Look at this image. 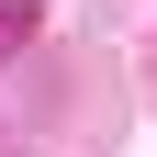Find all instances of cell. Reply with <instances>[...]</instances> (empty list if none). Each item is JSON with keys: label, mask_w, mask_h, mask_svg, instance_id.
I'll use <instances>...</instances> for the list:
<instances>
[{"label": "cell", "mask_w": 157, "mask_h": 157, "mask_svg": "<svg viewBox=\"0 0 157 157\" xmlns=\"http://www.w3.org/2000/svg\"><path fill=\"white\" fill-rule=\"evenodd\" d=\"M23 23H34V0H0V34H23Z\"/></svg>", "instance_id": "6da1fadb"}]
</instances>
